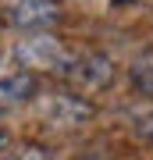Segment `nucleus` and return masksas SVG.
<instances>
[{
  "label": "nucleus",
  "instance_id": "obj_1",
  "mask_svg": "<svg viewBox=\"0 0 153 160\" xmlns=\"http://www.w3.org/2000/svg\"><path fill=\"white\" fill-rule=\"evenodd\" d=\"M14 57L22 61L28 71H46V75H57V78H68L71 68H75V50L64 46L50 32L25 36V39L14 46Z\"/></svg>",
  "mask_w": 153,
  "mask_h": 160
},
{
  "label": "nucleus",
  "instance_id": "obj_2",
  "mask_svg": "<svg viewBox=\"0 0 153 160\" xmlns=\"http://www.w3.org/2000/svg\"><path fill=\"white\" fill-rule=\"evenodd\" d=\"M11 25L14 29H25V32H46L50 25H57L64 18V7L61 0H14L11 4Z\"/></svg>",
  "mask_w": 153,
  "mask_h": 160
},
{
  "label": "nucleus",
  "instance_id": "obj_3",
  "mask_svg": "<svg viewBox=\"0 0 153 160\" xmlns=\"http://www.w3.org/2000/svg\"><path fill=\"white\" fill-rule=\"evenodd\" d=\"M110 71H114L110 61L100 57V53H75V68L68 78L82 82L89 89H100V86H110Z\"/></svg>",
  "mask_w": 153,
  "mask_h": 160
},
{
  "label": "nucleus",
  "instance_id": "obj_4",
  "mask_svg": "<svg viewBox=\"0 0 153 160\" xmlns=\"http://www.w3.org/2000/svg\"><path fill=\"white\" fill-rule=\"evenodd\" d=\"M46 114L54 121H61V125H79V121H89L96 110H93V103H85L82 96H68V92H61V96H54L46 103Z\"/></svg>",
  "mask_w": 153,
  "mask_h": 160
},
{
  "label": "nucleus",
  "instance_id": "obj_5",
  "mask_svg": "<svg viewBox=\"0 0 153 160\" xmlns=\"http://www.w3.org/2000/svg\"><path fill=\"white\" fill-rule=\"evenodd\" d=\"M36 89H39V86H36L32 75H11V78H4V82H0V110L11 107V103H25V100H32Z\"/></svg>",
  "mask_w": 153,
  "mask_h": 160
},
{
  "label": "nucleus",
  "instance_id": "obj_6",
  "mask_svg": "<svg viewBox=\"0 0 153 160\" xmlns=\"http://www.w3.org/2000/svg\"><path fill=\"white\" fill-rule=\"evenodd\" d=\"M139 139H142V142H150V146H153V114L139 121Z\"/></svg>",
  "mask_w": 153,
  "mask_h": 160
},
{
  "label": "nucleus",
  "instance_id": "obj_7",
  "mask_svg": "<svg viewBox=\"0 0 153 160\" xmlns=\"http://www.w3.org/2000/svg\"><path fill=\"white\" fill-rule=\"evenodd\" d=\"M14 160H50V157H46L43 149H25V153H18Z\"/></svg>",
  "mask_w": 153,
  "mask_h": 160
},
{
  "label": "nucleus",
  "instance_id": "obj_8",
  "mask_svg": "<svg viewBox=\"0 0 153 160\" xmlns=\"http://www.w3.org/2000/svg\"><path fill=\"white\" fill-rule=\"evenodd\" d=\"M0 142H4V135H0Z\"/></svg>",
  "mask_w": 153,
  "mask_h": 160
}]
</instances>
